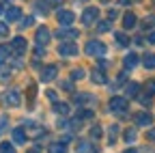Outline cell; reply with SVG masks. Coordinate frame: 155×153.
<instances>
[{"instance_id":"obj_1","label":"cell","mask_w":155,"mask_h":153,"mask_svg":"<svg viewBox=\"0 0 155 153\" xmlns=\"http://www.w3.org/2000/svg\"><path fill=\"white\" fill-rule=\"evenodd\" d=\"M127 108H129L127 97H112L110 99V110L116 112V114H121V117H127Z\"/></svg>"},{"instance_id":"obj_2","label":"cell","mask_w":155,"mask_h":153,"mask_svg":"<svg viewBox=\"0 0 155 153\" xmlns=\"http://www.w3.org/2000/svg\"><path fill=\"white\" fill-rule=\"evenodd\" d=\"M84 52H86L88 56H97V58H99V56H104V54H106V43L93 39V41H88V43H86Z\"/></svg>"},{"instance_id":"obj_3","label":"cell","mask_w":155,"mask_h":153,"mask_svg":"<svg viewBox=\"0 0 155 153\" xmlns=\"http://www.w3.org/2000/svg\"><path fill=\"white\" fill-rule=\"evenodd\" d=\"M50 39H52V35H50L48 26H39L37 32H35V41H37V45H39V48H45V45L50 43Z\"/></svg>"},{"instance_id":"obj_4","label":"cell","mask_w":155,"mask_h":153,"mask_svg":"<svg viewBox=\"0 0 155 153\" xmlns=\"http://www.w3.org/2000/svg\"><path fill=\"white\" fill-rule=\"evenodd\" d=\"M56 37H58V39H63V41H73V39L80 37V30H75L71 26H63V28L56 30Z\"/></svg>"},{"instance_id":"obj_5","label":"cell","mask_w":155,"mask_h":153,"mask_svg":"<svg viewBox=\"0 0 155 153\" xmlns=\"http://www.w3.org/2000/svg\"><path fill=\"white\" fill-rule=\"evenodd\" d=\"M2 104L9 106V108H17L19 104H22V99H19V91H15V88L7 91V93L2 95Z\"/></svg>"},{"instance_id":"obj_6","label":"cell","mask_w":155,"mask_h":153,"mask_svg":"<svg viewBox=\"0 0 155 153\" xmlns=\"http://www.w3.org/2000/svg\"><path fill=\"white\" fill-rule=\"evenodd\" d=\"M97 17H99V9H97V7H86L82 11V24L84 26H93Z\"/></svg>"},{"instance_id":"obj_7","label":"cell","mask_w":155,"mask_h":153,"mask_svg":"<svg viewBox=\"0 0 155 153\" xmlns=\"http://www.w3.org/2000/svg\"><path fill=\"white\" fill-rule=\"evenodd\" d=\"M58 54L65 56V58H67V56H75L78 54V45L73 41H63L61 45H58Z\"/></svg>"},{"instance_id":"obj_8","label":"cell","mask_w":155,"mask_h":153,"mask_svg":"<svg viewBox=\"0 0 155 153\" xmlns=\"http://www.w3.org/2000/svg\"><path fill=\"white\" fill-rule=\"evenodd\" d=\"M56 20L61 22L63 26H71V22L75 20V15H73V11H69V9H61L56 13Z\"/></svg>"},{"instance_id":"obj_9","label":"cell","mask_w":155,"mask_h":153,"mask_svg":"<svg viewBox=\"0 0 155 153\" xmlns=\"http://www.w3.org/2000/svg\"><path fill=\"white\" fill-rule=\"evenodd\" d=\"M56 75H58V67L56 65H48L41 71V80L43 82H52V80H56Z\"/></svg>"},{"instance_id":"obj_10","label":"cell","mask_w":155,"mask_h":153,"mask_svg":"<svg viewBox=\"0 0 155 153\" xmlns=\"http://www.w3.org/2000/svg\"><path fill=\"white\" fill-rule=\"evenodd\" d=\"M5 17H7V22H19V20H22V9L9 7V9L5 11Z\"/></svg>"},{"instance_id":"obj_11","label":"cell","mask_w":155,"mask_h":153,"mask_svg":"<svg viewBox=\"0 0 155 153\" xmlns=\"http://www.w3.org/2000/svg\"><path fill=\"white\" fill-rule=\"evenodd\" d=\"M91 80H93L95 84H106V82H108V78H106V71H104V69H99V67H97V69H93V71H91Z\"/></svg>"},{"instance_id":"obj_12","label":"cell","mask_w":155,"mask_h":153,"mask_svg":"<svg viewBox=\"0 0 155 153\" xmlns=\"http://www.w3.org/2000/svg\"><path fill=\"white\" fill-rule=\"evenodd\" d=\"M78 153H99V149L88 140H80L78 142Z\"/></svg>"},{"instance_id":"obj_13","label":"cell","mask_w":155,"mask_h":153,"mask_svg":"<svg viewBox=\"0 0 155 153\" xmlns=\"http://www.w3.org/2000/svg\"><path fill=\"white\" fill-rule=\"evenodd\" d=\"M11 50L15 54H24L26 52V39H24V37H15L13 43H11Z\"/></svg>"},{"instance_id":"obj_14","label":"cell","mask_w":155,"mask_h":153,"mask_svg":"<svg viewBox=\"0 0 155 153\" xmlns=\"http://www.w3.org/2000/svg\"><path fill=\"white\" fill-rule=\"evenodd\" d=\"M134 121H136V125H140V127H147V125H151V121H153V117L149 112H138L134 117Z\"/></svg>"},{"instance_id":"obj_15","label":"cell","mask_w":155,"mask_h":153,"mask_svg":"<svg viewBox=\"0 0 155 153\" xmlns=\"http://www.w3.org/2000/svg\"><path fill=\"white\" fill-rule=\"evenodd\" d=\"M136 24H138V17H136V13L127 11V13H125V17H123V28H125V30H131Z\"/></svg>"},{"instance_id":"obj_16","label":"cell","mask_w":155,"mask_h":153,"mask_svg":"<svg viewBox=\"0 0 155 153\" xmlns=\"http://www.w3.org/2000/svg\"><path fill=\"white\" fill-rule=\"evenodd\" d=\"M11 138H13L15 145H24V142H26V131H24V127H15V129L11 131Z\"/></svg>"},{"instance_id":"obj_17","label":"cell","mask_w":155,"mask_h":153,"mask_svg":"<svg viewBox=\"0 0 155 153\" xmlns=\"http://www.w3.org/2000/svg\"><path fill=\"white\" fill-rule=\"evenodd\" d=\"M138 61H140L138 54H136V52H129V54L125 56V61H123V63H125V69H134L136 65H138Z\"/></svg>"},{"instance_id":"obj_18","label":"cell","mask_w":155,"mask_h":153,"mask_svg":"<svg viewBox=\"0 0 155 153\" xmlns=\"http://www.w3.org/2000/svg\"><path fill=\"white\" fill-rule=\"evenodd\" d=\"M73 101H75L78 106H84V104L93 101V95H91V93H78L75 97H73Z\"/></svg>"},{"instance_id":"obj_19","label":"cell","mask_w":155,"mask_h":153,"mask_svg":"<svg viewBox=\"0 0 155 153\" xmlns=\"http://www.w3.org/2000/svg\"><path fill=\"white\" fill-rule=\"evenodd\" d=\"M48 153H67V142H52L48 147Z\"/></svg>"},{"instance_id":"obj_20","label":"cell","mask_w":155,"mask_h":153,"mask_svg":"<svg viewBox=\"0 0 155 153\" xmlns=\"http://www.w3.org/2000/svg\"><path fill=\"white\" fill-rule=\"evenodd\" d=\"M54 112L61 114V117H67V114H69V104H65V101H56V104H54Z\"/></svg>"},{"instance_id":"obj_21","label":"cell","mask_w":155,"mask_h":153,"mask_svg":"<svg viewBox=\"0 0 155 153\" xmlns=\"http://www.w3.org/2000/svg\"><path fill=\"white\" fill-rule=\"evenodd\" d=\"M114 41H116V45H119V48H127V45H129V37H127L125 32H116V35H114Z\"/></svg>"},{"instance_id":"obj_22","label":"cell","mask_w":155,"mask_h":153,"mask_svg":"<svg viewBox=\"0 0 155 153\" xmlns=\"http://www.w3.org/2000/svg\"><path fill=\"white\" fill-rule=\"evenodd\" d=\"M142 65H144L147 69H155V54H153V52H147V54L142 56Z\"/></svg>"},{"instance_id":"obj_23","label":"cell","mask_w":155,"mask_h":153,"mask_svg":"<svg viewBox=\"0 0 155 153\" xmlns=\"http://www.w3.org/2000/svg\"><path fill=\"white\" fill-rule=\"evenodd\" d=\"M140 95V84L138 82H129L127 84V97H138Z\"/></svg>"},{"instance_id":"obj_24","label":"cell","mask_w":155,"mask_h":153,"mask_svg":"<svg viewBox=\"0 0 155 153\" xmlns=\"http://www.w3.org/2000/svg\"><path fill=\"white\" fill-rule=\"evenodd\" d=\"M93 117H95V112L88 110V108H80V110H78V119H80V121H91Z\"/></svg>"},{"instance_id":"obj_25","label":"cell","mask_w":155,"mask_h":153,"mask_svg":"<svg viewBox=\"0 0 155 153\" xmlns=\"http://www.w3.org/2000/svg\"><path fill=\"white\" fill-rule=\"evenodd\" d=\"M11 45H0V65H2L7 58H9V56H11Z\"/></svg>"},{"instance_id":"obj_26","label":"cell","mask_w":155,"mask_h":153,"mask_svg":"<svg viewBox=\"0 0 155 153\" xmlns=\"http://www.w3.org/2000/svg\"><path fill=\"white\" fill-rule=\"evenodd\" d=\"M136 136H138L136 127H129V129H125V142H127V145H131V142L136 140Z\"/></svg>"},{"instance_id":"obj_27","label":"cell","mask_w":155,"mask_h":153,"mask_svg":"<svg viewBox=\"0 0 155 153\" xmlns=\"http://www.w3.org/2000/svg\"><path fill=\"white\" fill-rule=\"evenodd\" d=\"M116 136H119V125L114 123V125H110V136H108V142H110V145H114V142H116Z\"/></svg>"},{"instance_id":"obj_28","label":"cell","mask_w":155,"mask_h":153,"mask_svg":"<svg viewBox=\"0 0 155 153\" xmlns=\"http://www.w3.org/2000/svg\"><path fill=\"white\" fill-rule=\"evenodd\" d=\"M138 101H140L142 106H151V104H153V95H151V93H144V95H138Z\"/></svg>"},{"instance_id":"obj_29","label":"cell","mask_w":155,"mask_h":153,"mask_svg":"<svg viewBox=\"0 0 155 153\" xmlns=\"http://www.w3.org/2000/svg\"><path fill=\"white\" fill-rule=\"evenodd\" d=\"M112 28V22L110 20H104V22H97V30H99V32H108Z\"/></svg>"},{"instance_id":"obj_30","label":"cell","mask_w":155,"mask_h":153,"mask_svg":"<svg viewBox=\"0 0 155 153\" xmlns=\"http://www.w3.org/2000/svg\"><path fill=\"white\" fill-rule=\"evenodd\" d=\"M84 75H86V71H84V69H73V71H71V80H73V82H78V80H82Z\"/></svg>"},{"instance_id":"obj_31","label":"cell","mask_w":155,"mask_h":153,"mask_svg":"<svg viewBox=\"0 0 155 153\" xmlns=\"http://www.w3.org/2000/svg\"><path fill=\"white\" fill-rule=\"evenodd\" d=\"M0 153H15L13 142H0Z\"/></svg>"},{"instance_id":"obj_32","label":"cell","mask_w":155,"mask_h":153,"mask_svg":"<svg viewBox=\"0 0 155 153\" xmlns=\"http://www.w3.org/2000/svg\"><path fill=\"white\" fill-rule=\"evenodd\" d=\"M101 134H104L101 125H93V129H91V136H93V140H97V138H101Z\"/></svg>"},{"instance_id":"obj_33","label":"cell","mask_w":155,"mask_h":153,"mask_svg":"<svg viewBox=\"0 0 155 153\" xmlns=\"http://www.w3.org/2000/svg\"><path fill=\"white\" fill-rule=\"evenodd\" d=\"M35 24V17L30 15V17H24V20H19V26L22 28H28V26H32Z\"/></svg>"},{"instance_id":"obj_34","label":"cell","mask_w":155,"mask_h":153,"mask_svg":"<svg viewBox=\"0 0 155 153\" xmlns=\"http://www.w3.org/2000/svg\"><path fill=\"white\" fill-rule=\"evenodd\" d=\"M61 88H63V91H73V80H67V82H61Z\"/></svg>"},{"instance_id":"obj_35","label":"cell","mask_w":155,"mask_h":153,"mask_svg":"<svg viewBox=\"0 0 155 153\" xmlns=\"http://www.w3.org/2000/svg\"><path fill=\"white\" fill-rule=\"evenodd\" d=\"M45 95H48V99H50L52 104H56V101H58V95H56V91H48Z\"/></svg>"},{"instance_id":"obj_36","label":"cell","mask_w":155,"mask_h":153,"mask_svg":"<svg viewBox=\"0 0 155 153\" xmlns=\"http://www.w3.org/2000/svg\"><path fill=\"white\" fill-rule=\"evenodd\" d=\"M9 35V26L5 22H0V37H7Z\"/></svg>"},{"instance_id":"obj_37","label":"cell","mask_w":155,"mask_h":153,"mask_svg":"<svg viewBox=\"0 0 155 153\" xmlns=\"http://www.w3.org/2000/svg\"><path fill=\"white\" fill-rule=\"evenodd\" d=\"M114 17H119V11H116V9H110V11H108V20L112 22Z\"/></svg>"},{"instance_id":"obj_38","label":"cell","mask_w":155,"mask_h":153,"mask_svg":"<svg viewBox=\"0 0 155 153\" xmlns=\"http://www.w3.org/2000/svg\"><path fill=\"white\" fill-rule=\"evenodd\" d=\"M43 2H45L48 7H58V5L63 2V0H43Z\"/></svg>"},{"instance_id":"obj_39","label":"cell","mask_w":155,"mask_h":153,"mask_svg":"<svg viewBox=\"0 0 155 153\" xmlns=\"http://www.w3.org/2000/svg\"><path fill=\"white\" fill-rule=\"evenodd\" d=\"M43 134H45V129H41V127H37V129L32 131V136H35V138H41Z\"/></svg>"},{"instance_id":"obj_40","label":"cell","mask_w":155,"mask_h":153,"mask_svg":"<svg viewBox=\"0 0 155 153\" xmlns=\"http://www.w3.org/2000/svg\"><path fill=\"white\" fill-rule=\"evenodd\" d=\"M97 67L106 69V67H108V61H106V58H97Z\"/></svg>"},{"instance_id":"obj_41","label":"cell","mask_w":155,"mask_h":153,"mask_svg":"<svg viewBox=\"0 0 155 153\" xmlns=\"http://www.w3.org/2000/svg\"><path fill=\"white\" fill-rule=\"evenodd\" d=\"M35 93H37V88L30 86V88H28V99H30V104H32V99H35Z\"/></svg>"},{"instance_id":"obj_42","label":"cell","mask_w":155,"mask_h":153,"mask_svg":"<svg viewBox=\"0 0 155 153\" xmlns=\"http://www.w3.org/2000/svg\"><path fill=\"white\" fill-rule=\"evenodd\" d=\"M147 91L153 95V93H155V82H149V84H147Z\"/></svg>"},{"instance_id":"obj_43","label":"cell","mask_w":155,"mask_h":153,"mask_svg":"<svg viewBox=\"0 0 155 153\" xmlns=\"http://www.w3.org/2000/svg\"><path fill=\"white\" fill-rule=\"evenodd\" d=\"M28 153H41V147H39V145H35L32 149H28Z\"/></svg>"},{"instance_id":"obj_44","label":"cell","mask_w":155,"mask_h":153,"mask_svg":"<svg viewBox=\"0 0 155 153\" xmlns=\"http://www.w3.org/2000/svg\"><path fill=\"white\" fill-rule=\"evenodd\" d=\"M147 136H149V140H155V129H151V131L147 134Z\"/></svg>"},{"instance_id":"obj_45","label":"cell","mask_w":155,"mask_h":153,"mask_svg":"<svg viewBox=\"0 0 155 153\" xmlns=\"http://www.w3.org/2000/svg\"><path fill=\"white\" fill-rule=\"evenodd\" d=\"M131 2H134V0H119V5H123V7L125 5H131Z\"/></svg>"},{"instance_id":"obj_46","label":"cell","mask_w":155,"mask_h":153,"mask_svg":"<svg viewBox=\"0 0 155 153\" xmlns=\"http://www.w3.org/2000/svg\"><path fill=\"white\" fill-rule=\"evenodd\" d=\"M149 43H155V32H151V35H149Z\"/></svg>"},{"instance_id":"obj_47","label":"cell","mask_w":155,"mask_h":153,"mask_svg":"<svg viewBox=\"0 0 155 153\" xmlns=\"http://www.w3.org/2000/svg\"><path fill=\"white\" fill-rule=\"evenodd\" d=\"M127 153H138V151H134V149H129V151H127Z\"/></svg>"},{"instance_id":"obj_48","label":"cell","mask_w":155,"mask_h":153,"mask_svg":"<svg viewBox=\"0 0 155 153\" xmlns=\"http://www.w3.org/2000/svg\"><path fill=\"white\" fill-rule=\"evenodd\" d=\"M0 13H2V5H0Z\"/></svg>"},{"instance_id":"obj_49","label":"cell","mask_w":155,"mask_h":153,"mask_svg":"<svg viewBox=\"0 0 155 153\" xmlns=\"http://www.w3.org/2000/svg\"><path fill=\"white\" fill-rule=\"evenodd\" d=\"M2 2H11V0H2Z\"/></svg>"}]
</instances>
